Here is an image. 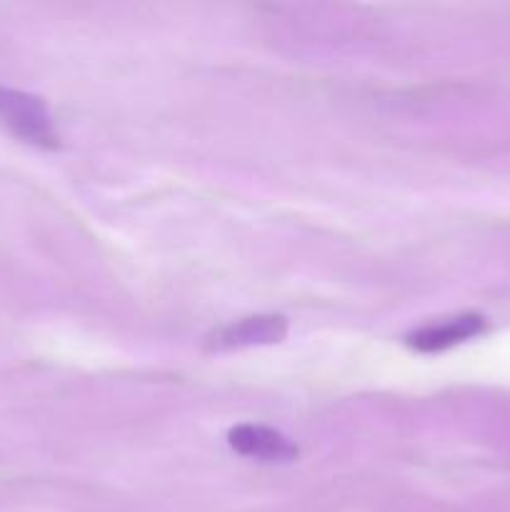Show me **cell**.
<instances>
[{
    "instance_id": "cell-1",
    "label": "cell",
    "mask_w": 510,
    "mask_h": 512,
    "mask_svg": "<svg viewBox=\"0 0 510 512\" xmlns=\"http://www.w3.org/2000/svg\"><path fill=\"white\" fill-rule=\"evenodd\" d=\"M0 120L18 138L28 140V143L40 145V148H55L58 145V133L53 128L48 105L38 95L0 88Z\"/></svg>"
},
{
    "instance_id": "cell-4",
    "label": "cell",
    "mask_w": 510,
    "mask_h": 512,
    "mask_svg": "<svg viewBox=\"0 0 510 512\" xmlns=\"http://www.w3.org/2000/svg\"><path fill=\"white\" fill-rule=\"evenodd\" d=\"M485 330V318L483 315H458V318H448L443 323L425 325V328L415 330L408 335L410 348L420 350V353H440L445 348H453V345L465 343V340L475 338Z\"/></svg>"
},
{
    "instance_id": "cell-3",
    "label": "cell",
    "mask_w": 510,
    "mask_h": 512,
    "mask_svg": "<svg viewBox=\"0 0 510 512\" xmlns=\"http://www.w3.org/2000/svg\"><path fill=\"white\" fill-rule=\"evenodd\" d=\"M285 333H288V323L280 315H253V318H243L210 335L205 348L238 350L250 348V345H273L280 343Z\"/></svg>"
},
{
    "instance_id": "cell-2",
    "label": "cell",
    "mask_w": 510,
    "mask_h": 512,
    "mask_svg": "<svg viewBox=\"0 0 510 512\" xmlns=\"http://www.w3.org/2000/svg\"><path fill=\"white\" fill-rule=\"evenodd\" d=\"M228 443L235 453L260 463H293L298 458V448L283 433L265 425H235L228 433Z\"/></svg>"
}]
</instances>
